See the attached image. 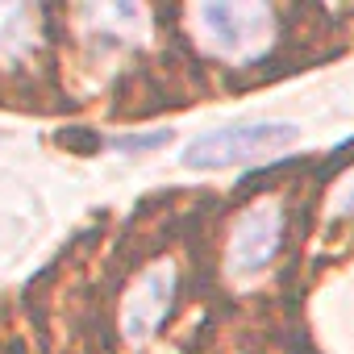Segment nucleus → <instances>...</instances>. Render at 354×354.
<instances>
[{"label":"nucleus","mask_w":354,"mask_h":354,"mask_svg":"<svg viewBox=\"0 0 354 354\" xmlns=\"http://www.w3.org/2000/svg\"><path fill=\"white\" fill-rule=\"evenodd\" d=\"M192 26H196V38L230 63H254L275 38V13L267 5H250V0H209V5H196Z\"/></svg>","instance_id":"f257e3e1"},{"label":"nucleus","mask_w":354,"mask_h":354,"mask_svg":"<svg viewBox=\"0 0 354 354\" xmlns=\"http://www.w3.org/2000/svg\"><path fill=\"white\" fill-rule=\"evenodd\" d=\"M296 142H300V125H292V121H246V125L201 133L184 150V167H192V171L246 167V162L275 158V154L292 150Z\"/></svg>","instance_id":"f03ea898"},{"label":"nucleus","mask_w":354,"mask_h":354,"mask_svg":"<svg viewBox=\"0 0 354 354\" xmlns=\"http://www.w3.org/2000/svg\"><path fill=\"white\" fill-rule=\"evenodd\" d=\"M175 288H180V267L171 259H158L150 263L146 271H138V279L125 288L121 296V313H117V325H121V337L129 346H142L158 333V325L167 321L171 313V300H175Z\"/></svg>","instance_id":"7ed1b4c3"},{"label":"nucleus","mask_w":354,"mask_h":354,"mask_svg":"<svg viewBox=\"0 0 354 354\" xmlns=\"http://www.w3.org/2000/svg\"><path fill=\"white\" fill-rule=\"evenodd\" d=\"M283 246V205L279 201H259L250 205L234 230H230V250H225V271L238 279H254L267 271V263Z\"/></svg>","instance_id":"20e7f679"},{"label":"nucleus","mask_w":354,"mask_h":354,"mask_svg":"<svg viewBox=\"0 0 354 354\" xmlns=\"http://www.w3.org/2000/svg\"><path fill=\"white\" fill-rule=\"evenodd\" d=\"M38 42V9L34 5H0V63H21Z\"/></svg>","instance_id":"39448f33"},{"label":"nucleus","mask_w":354,"mask_h":354,"mask_svg":"<svg viewBox=\"0 0 354 354\" xmlns=\"http://www.w3.org/2000/svg\"><path fill=\"white\" fill-rule=\"evenodd\" d=\"M171 138V129H154V133H146V138H121L117 146L121 150H150V146H162Z\"/></svg>","instance_id":"423d86ee"},{"label":"nucleus","mask_w":354,"mask_h":354,"mask_svg":"<svg viewBox=\"0 0 354 354\" xmlns=\"http://www.w3.org/2000/svg\"><path fill=\"white\" fill-rule=\"evenodd\" d=\"M333 213H354V175H350V180H346V188L337 192V201H333Z\"/></svg>","instance_id":"0eeeda50"}]
</instances>
